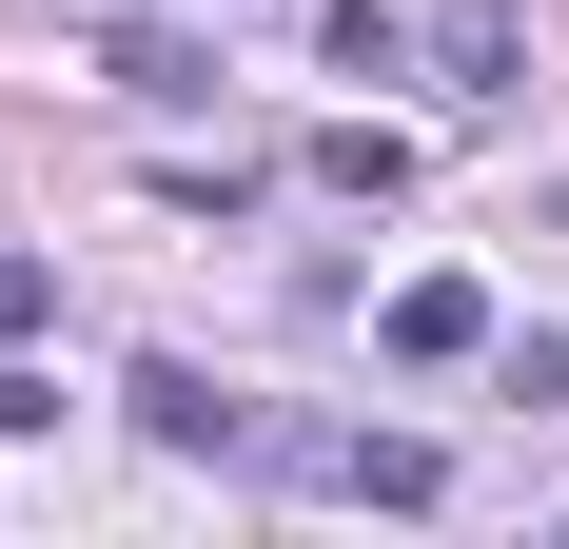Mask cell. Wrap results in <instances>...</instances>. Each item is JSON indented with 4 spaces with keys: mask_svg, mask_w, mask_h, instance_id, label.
<instances>
[{
    "mask_svg": "<svg viewBox=\"0 0 569 549\" xmlns=\"http://www.w3.org/2000/svg\"><path fill=\"white\" fill-rule=\"evenodd\" d=\"M99 59H118V99H217V59L177 40V20H118V40H99Z\"/></svg>",
    "mask_w": 569,
    "mask_h": 549,
    "instance_id": "4",
    "label": "cell"
},
{
    "mask_svg": "<svg viewBox=\"0 0 569 549\" xmlns=\"http://www.w3.org/2000/svg\"><path fill=\"white\" fill-rule=\"evenodd\" d=\"M0 432H59V373H40V353H0Z\"/></svg>",
    "mask_w": 569,
    "mask_h": 549,
    "instance_id": "7",
    "label": "cell"
},
{
    "mask_svg": "<svg viewBox=\"0 0 569 549\" xmlns=\"http://www.w3.org/2000/svg\"><path fill=\"white\" fill-rule=\"evenodd\" d=\"M236 471H276V491H353V510H432V491H452V451H432V432H373V412H256Z\"/></svg>",
    "mask_w": 569,
    "mask_h": 549,
    "instance_id": "1",
    "label": "cell"
},
{
    "mask_svg": "<svg viewBox=\"0 0 569 549\" xmlns=\"http://www.w3.org/2000/svg\"><path fill=\"white\" fill-rule=\"evenodd\" d=\"M138 432L158 451H256V412H236L217 373H138Z\"/></svg>",
    "mask_w": 569,
    "mask_h": 549,
    "instance_id": "3",
    "label": "cell"
},
{
    "mask_svg": "<svg viewBox=\"0 0 569 549\" xmlns=\"http://www.w3.org/2000/svg\"><path fill=\"white\" fill-rule=\"evenodd\" d=\"M432 59H452L471 99H511V79H530V40H511V20H491V0H471V20H432Z\"/></svg>",
    "mask_w": 569,
    "mask_h": 549,
    "instance_id": "5",
    "label": "cell"
},
{
    "mask_svg": "<svg viewBox=\"0 0 569 549\" xmlns=\"http://www.w3.org/2000/svg\"><path fill=\"white\" fill-rule=\"evenodd\" d=\"M59 333V256H20V236H0V353H40Z\"/></svg>",
    "mask_w": 569,
    "mask_h": 549,
    "instance_id": "6",
    "label": "cell"
},
{
    "mask_svg": "<svg viewBox=\"0 0 569 549\" xmlns=\"http://www.w3.org/2000/svg\"><path fill=\"white\" fill-rule=\"evenodd\" d=\"M373 333H393L412 373H452V353H491V295H471V274H412V295H393Z\"/></svg>",
    "mask_w": 569,
    "mask_h": 549,
    "instance_id": "2",
    "label": "cell"
}]
</instances>
